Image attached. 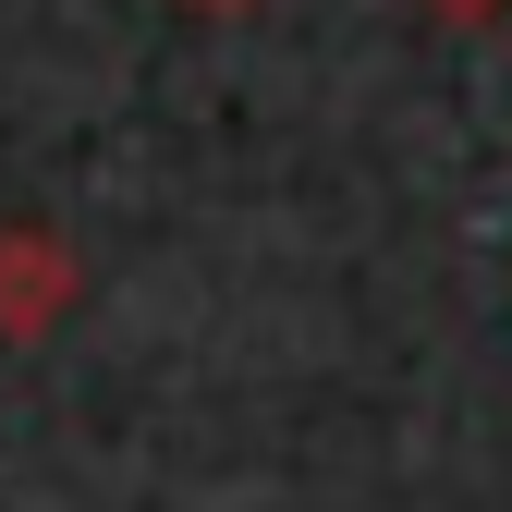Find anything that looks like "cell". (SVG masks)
Returning <instances> with one entry per match:
<instances>
[{
  "instance_id": "obj_1",
  "label": "cell",
  "mask_w": 512,
  "mask_h": 512,
  "mask_svg": "<svg viewBox=\"0 0 512 512\" xmlns=\"http://www.w3.org/2000/svg\"><path fill=\"white\" fill-rule=\"evenodd\" d=\"M74 293H86L74 244H61L49 220H0V342L61 330V305H74Z\"/></svg>"
},
{
  "instance_id": "obj_2",
  "label": "cell",
  "mask_w": 512,
  "mask_h": 512,
  "mask_svg": "<svg viewBox=\"0 0 512 512\" xmlns=\"http://www.w3.org/2000/svg\"><path fill=\"white\" fill-rule=\"evenodd\" d=\"M196 13H244V0H196Z\"/></svg>"
},
{
  "instance_id": "obj_3",
  "label": "cell",
  "mask_w": 512,
  "mask_h": 512,
  "mask_svg": "<svg viewBox=\"0 0 512 512\" xmlns=\"http://www.w3.org/2000/svg\"><path fill=\"white\" fill-rule=\"evenodd\" d=\"M452 13H488V0H452Z\"/></svg>"
}]
</instances>
